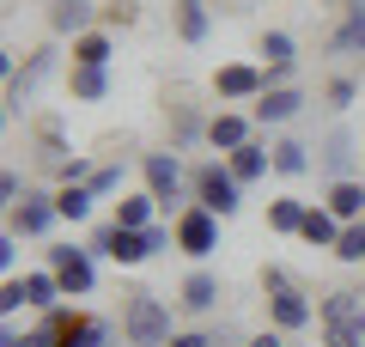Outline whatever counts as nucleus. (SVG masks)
Here are the masks:
<instances>
[{
  "instance_id": "31",
  "label": "nucleus",
  "mask_w": 365,
  "mask_h": 347,
  "mask_svg": "<svg viewBox=\"0 0 365 347\" xmlns=\"http://www.w3.org/2000/svg\"><path fill=\"white\" fill-rule=\"evenodd\" d=\"M122 183H128V165H122V159H104V165L91 171V183H86V189L98 195V201H110V195H122Z\"/></svg>"
},
{
  "instance_id": "36",
  "label": "nucleus",
  "mask_w": 365,
  "mask_h": 347,
  "mask_svg": "<svg viewBox=\"0 0 365 347\" xmlns=\"http://www.w3.org/2000/svg\"><path fill=\"white\" fill-rule=\"evenodd\" d=\"M317 341L323 347H365L359 323H317Z\"/></svg>"
},
{
  "instance_id": "40",
  "label": "nucleus",
  "mask_w": 365,
  "mask_h": 347,
  "mask_svg": "<svg viewBox=\"0 0 365 347\" xmlns=\"http://www.w3.org/2000/svg\"><path fill=\"white\" fill-rule=\"evenodd\" d=\"M19 244H25L19 231H0V281H6V274H19Z\"/></svg>"
},
{
  "instance_id": "4",
  "label": "nucleus",
  "mask_w": 365,
  "mask_h": 347,
  "mask_svg": "<svg viewBox=\"0 0 365 347\" xmlns=\"http://www.w3.org/2000/svg\"><path fill=\"white\" fill-rule=\"evenodd\" d=\"M55 74H61V37L37 43V49L25 55V67L6 74V122H19V116L31 110V91H37L43 79H55Z\"/></svg>"
},
{
  "instance_id": "6",
  "label": "nucleus",
  "mask_w": 365,
  "mask_h": 347,
  "mask_svg": "<svg viewBox=\"0 0 365 347\" xmlns=\"http://www.w3.org/2000/svg\"><path fill=\"white\" fill-rule=\"evenodd\" d=\"M43 268H55V281H61L67 298H91L98 293V256H91L86 244H49L43 250Z\"/></svg>"
},
{
  "instance_id": "35",
  "label": "nucleus",
  "mask_w": 365,
  "mask_h": 347,
  "mask_svg": "<svg viewBox=\"0 0 365 347\" xmlns=\"http://www.w3.org/2000/svg\"><path fill=\"white\" fill-rule=\"evenodd\" d=\"M19 311H31V298H25V274H6V281H0V317L13 323Z\"/></svg>"
},
{
  "instance_id": "5",
  "label": "nucleus",
  "mask_w": 365,
  "mask_h": 347,
  "mask_svg": "<svg viewBox=\"0 0 365 347\" xmlns=\"http://www.w3.org/2000/svg\"><path fill=\"white\" fill-rule=\"evenodd\" d=\"M86 250H91L98 262H116V268H140V262H153L146 231H122L116 219H98V226L86 231Z\"/></svg>"
},
{
  "instance_id": "12",
  "label": "nucleus",
  "mask_w": 365,
  "mask_h": 347,
  "mask_svg": "<svg viewBox=\"0 0 365 347\" xmlns=\"http://www.w3.org/2000/svg\"><path fill=\"white\" fill-rule=\"evenodd\" d=\"M304 86H274V91H262L256 104H250V116H256V129L268 134V129H292V122H299L304 116Z\"/></svg>"
},
{
  "instance_id": "28",
  "label": "nucleus",
  "mask_w": 365,
  "mask_h": 347,
  "mask_svg": "<svg viewBox=\"0 0 365 347\" xmlns=\"http://www.w3.org/2000/svg\"><path fill=\"white\" fill-rule=\"evenodd\" d=\"M304 213H311V201H299V195H274V201H268V231H274V238H299Z\"/></svg>"
},
{
  "instance_id": "38",
  "label": "nucleus",
  "mask_w": 365,
  "mask_h": 347,
  "mask_svg": "<svg viewBox=\"0 0 365 347\" xmlns=\"http://www.w3.org/2000/svg\"><path fill=\"white\" fill-rule=\"evenodd\" d=\"M287 286H299L287 262H262V298H268V293H287Z\"/></svg>"
},
{
  "instance_id": "25",
  "label": "nucleus",
  "mask_w": 365,
  "mask_h": 347,
  "mask_svg": "<svg viewBox=\"0 0 365 347\" xmlns=\"http://www.w3.org/2000/svg\"><path fill=\"white\" fill-rule=\"evenodd\" d=\"M177 37L189 43V49L213 37V6L207 0H177Z\"/></svg>"
},
{
  "instance_id": "22",
  "label": "nucleus",
  "mask_w": 365,
  "mask_h": 347,
  "mask_svg": "<svg viewBox=\"0 0 365 347\" xmlns=\"http://www.w3.org/2000/svg\"><path fill=\"white\" fill-rule=\"evenodd\" d=\"M110 91H116L110 67H73V61H67V98H73V104H104Z\"/></svg>"
},
{
  "instance_id": "15",
  "label": "nucleus",
  "mask_w": 365,
  "mask_h": 347,
  "mask_svg": "<svg viewBox=\"0 0 365 347\" xmlns=\"http://www.w3.org/2000/svg\"><path fill=\"white\" fill-rule=\"evenodd\" d=\"M165 122H170V146H177V153H189V146H207V122L213 116L201 110V104H165Z\"/></svg>"
},
{
  "instance_id": "9",
  "label": "nucleus",
  "mask_w": 365,
  "mask_h": 347,
  "mask_svg": "<svg viewBox=\"0 0 365 347\" xmlns=\"http://www.w3.org/2000/svg\"><path fill=\"white\" fill-rule=\"evenodd\" d=\"M262 91H268V74H262V61H220L213 67V98L220 104H256Z\"/></svg>"
},
{
  "instance_id": "21",
  "label": "nucleus",
  "mask_w": 365,
  "mask_h": 347,
  "mask_svg": "<svg viewBox=\"0 0 365 347\" xmlns=\"http://www.w3.org/2000/svg\"><path fill=\"white\" fill-rule=\"evenodd\" d=\"M110 219H116L122 231H146V226H158L165 213H158V195H153V189H128V195L116 201V213H110Z\"/></svg>"
},
{
  "instance_id": "26",
  "label": "nucleus",
  "mask_w": 365,
  "mask_h": 347,
  "mask_svg": "<svg viewBox=\"0 0 365 347\" xmlns=\"http://www.w3.org/2000/svg\"><path fill=\"white\" fill-rule=\"evenodd\" d=\"M335 238H341V219L329 213L323 201H311V213H304V226H299V244H311V250H335Z\"/></svg>"
},
{
  "instance_id": "3",
  "label": "nucleus",
  "mask_w": 365,
  "mask_h": 347,
  "mask_svg": "<svg viewBox=\"0 0 365 347\" xmlns=\"http://www.w3.org/2000/svg\"><path fill=\"white\" fill-rule=\"evenodd\" d=\"M189 189H195V201L207 207V213H220V219H232L237 207H244V183L232 177V165H225L220 153H207V159L189 165Z\"/></svg>"
},
{
  "instance_id": "7",
  "label": "nucleus",
  "mask_w": 365,
  "mask_h": 347,
  "mask_svg": "<svg viewBox=\"0 0 365 347\" xmlns=\"http://www.w3.org/2000/svg\"><path fill=\"white\" fill-rule=\"evenodd\" d=\"M170 226H177V250H182L189 262L220 256V226H225V219H220V213H207L201 201H189L177 219H170Z\"/></svg>"
},
{
  "instance_id": "1",
  "label": "nucleus",
  "mask_w": 365,
  "mask_h": 347,
  "mask_svg": "<svg viewBox=\"0 0 365 347\" xmlns=\"http://www.w3.org/2000/svg\"><path fill=\"white\" fill-rule=\"evenodd\" d=\"M140 189L158 195V213L177 219L182 207L195 201V189H189V165H182L177 146H158V153H140Z\"/></svg>"
},
{
  "instance_id": "34",
  "label": "nucleus",
  "mask_w": 365,
  "mask_h": 347,
  "mask_svg": "<svg viewBox=\"0 0 365 347\" xmlns=\"http://www.w3.org/2000/svg\"><path fill=\"white\" fill-rule=\"evenodd\" d=\"M256 55L262 61H299V43H292V31H262V43H256Z\"/></svg>"
},
{
  "instance_id": "42",
  "label": "nucleus",
  "mask_w": 365,
  "mask_h": 347,
  "mask_svg": "<svg viewBox=\"0 0 365 347\" xmlns=\"http://www.w3.org/2000/svg\"><path fill=\"white\" fill-rule=\"evenodd\" d=\"M213 347H250V335H237L232 323H220V329H213Z\"/></svg>"
},
{
  "instance_id": "17",
  "label": "nucleus",
  "mask_w": 365,
  "mask_h": 347,
  "mask_svg": "<svg viewBox=\"0 0 365 347\" xmlns=\"http://www.w3.org/2000/svg\"><path fill=\"white\" fill-rule=\"evenodd\" d=\"M317 171V146L311 141H299V134H280L274 141V177L280 183H299V177H311Z\"/></svg>"
},
{
  "instance_id": "43",
  "label": "nucleus",
  "mask_w": 365,
  "mask_h": 347,
  "mask_svg": "<svg viewBox=\"0 0 365 347\" xmlns=\"http://www.w3.org/2000/svg\"><path fill=\"white\" fill-rule=\"evenodd\" d=\"M250 347H292V335H280V329H256V335H250Z\"/></svg>"
},
{
  "instance_id": "8",
  "label": "nucleus",
  "mask_w": 365,
  "mask_h": 347,
  "mask_svg": "<svg viewBox=\"0 0 365 347\" xmlns=\"http://www.w3.org/2000/svg\"><path fill=\"white\" fill-rule=\"evenodd\" d=\"M359 165H365V141L353 129H329L323 141H317V171H323V183H341V177H359Z\"/></svg>"
},
{
  "instance_id": "14",
  "label": "nucleus",
  "mask_w": 365,
  "mask_h": 347,
  "mask_svg": "<svg viewBox=\"0 0 365 347\" xmlns=\"http://www.w3.org/2000/svg\"><path fill=\"white\" fill-rule=\"evenodd\" d=\"M98 0H49V37H61V43H73V37H86V31H98Z\"/></svg>"
},
{
  "instance_id": "13",
  "label": "nucleus",
  "mask_w": 365,
  "mask_h": 347,
  "mask_svg": "<svg viewBox=\"0 0 365 347\" xmlns=\"http://www.w3.org/2000/svg\"><path fill=\"white\" fill-rule=\"evenodd\" d=\"M256 116H250V110H232V104H220V110H213V122H207V153H237V146H250V141H256Z\"/></svg>"
},
{
  "instance_id": "24",
  "label": "nucleus",
  "mask_w": 365,
  "mask_h": 347,
  "mask_svg": "<svg viewBox=\"0 0 365 347\" xmlns=\"http://www.w3.org/2000/svg\"><path fill=\"white\" fill-rule=\"evenodd\" d=\"M61 347H116V323L98 311H79V323L61 335Z\"/></svg>"
},
{
  "instance_id": "37",
  "label": "nucleus",
  "mask_w": 365,
  "mask_h": 347,
  "mask_svg": "<svg viewBox=\"0 0 365 347\" xmlns=\"http://www.w3.org/2000/svg\"><path fill=\"white\" fill-rule=\"evenodd\" d=\"M134 19H140V6H134V0H110L104 13H98V25H104V31H128Z\"/></svg>"
},
{
  "instance_id": "39",
  "label": "nucleus",
  "mask_w": 365,
  "mask_h": 347,
  "mask_svg": "<svg viewBox=\"0 0 365 347\" xmlns=\"http://www.w3.org/2000/svg\"><path fill=\"white\" fill-rule=\"evenodd\" d=\"M25 195H31V183L19 177V165H6V171H0V201H6V207H19Z\"/></svg>"
},
{
  "instance_id": "20",
  "label": "nucleus",
  "mask_w": 365,
  "mask_h": 347,
  "mask_svg": "<svg viewBox=\"0 0 365 347\" xmlns=\"http://www.w3.org/2000/svg\"><path fill=\"white\" fill-rule=\"evenodd\" d=\"M329 55H365V0H347L329 31Z\"/></svg>"
},
{
  "instance_id": "33",
  "label": "nucleus",
  "mask_w": 365,
  "mask_h": 347,
  "mask_svg": "<svg viewBox=\"0 0 365 347\" xmlns=\"http://www.w3.org/2000/svg\"><path fill=\"white\" fill-rule=\"evenodd\" d=\"M323 104H329L335 116H347L353 104H359V79H353V74H335V79L323 86Z\"/></svg>"
},
{
  "instance_id": "45",
  "label": "nucleus",
  "mask_w": 365,
  "mask_h": 347,
  "mask_svg": "<svg viewBox=\"0 0 365 347\" xmlns=\"http://www.w3.org/2000/svg\"><path fill=\"white\" fill-rule=\"evenodd\" d=\"M359 293H365V286H359Z\"/></svg>"
},
{
  "instance_id": "23",
  "label": "nucleus",
  "mask_w": 365,
  "mask_h": 347,
  "mask_svg": "<svg viewBox=\"0 0 365 347\" xmlns=\"http://www.w3.org/2000/svg\"><path fill=\"white\" fill-rule=\"evenodd\" d=\"M67 55H73V67H110L116 61V31H86V37H73L67 43Z\"/></svg>"
},
{
  "instance_id": "10",
  "label": "nucleus",
  "mask_w": 365,
  "mask_h": 347,
  "mask_svg": "<svg viewBox=\"0 0 365 347\" xmlns=\"http://www.w3.org/2000/svg\"><path fill=\"white\" fill-rule=\"evenodd\" d=\"M61 226V213H55V189H31L19 207H6V231H19V238H49V231Z\"/></svg>"
},
{
  "instance_id": "32",
  "label": "nucleus",
  "mask_w": 365,
  "mask_h": 347,
  "mask_svg": "<svg viewBox=\"0 0 365 347\" xmlns=\"http://www.w3.org/2000/svg\"><path fill=\"white\" fill-rule=\"evenodd\" d=\"M329 256L347 262V268H365V219H359V226H341V238H335Z\"/></svg>"
},
{
  "instance_id": "29",
  "label": "nucleus",
  "mask_w": 365,
  "mask_h": 347,
  "mask_svg": "<svg viewBox=\"0 0 365 347\" xmlns=\"http://www.w3.org/2000/svg\"><path fill=\"white\" fill-rule=\"evenodd\" d=\"M91 207H98V195H91L86 183H61V189H55V213H61V226H86Z\"/></svg>"
},
{
  "instance_id": "16",
  "label": "nucleus",
  "mask_w": 365,
  "mask_h": 347,
  "mask_svg": "<svg viewBox=\"0 0 365 347\" xmlns=\"http://www.w3.org/2000/svg\"><path fill=\"white\" fill-rule=\"evenodd\" d=\"M225 165H232V177L244 183V189H256V183H268L274 177V141H250V146H237V153H225Z\"/></svg>"
},
{
  "instance_id": "19",
  "label": "nucleus",
  "mask_w": 365,
  "mask_h": 347,
  "mask_svg": "<svg viewBox=\"0 0 365 347\" xmlns=\"http://www.w3.org/2000/svg\"><path fill=\"white\" fill-rule=\"evenodd\" d=\"M323 207L341 219V226H359V219H365V177H341V183H323Z\"/></svg>"
},
{
  "instance_id": "30",
  "label": "nucleus",
  "mask_w": 365,
  "mask_h": 347,
  "mask_svg": "<svg viewBox=\"0 0 365 347\" xmlns=\"http://www.w3.org/2000/svg\"><path fill=\"white\" fill-rule=\"evenodd\" d=\"M0 347H61V329H55L49 317H43V323H31V329H13V323H6Z\"/></svg>"
},
{
  "instance_id": "2",
  "label": "nucleus",
  "mask_w": 365,
  "mask_h": 347,
  "mask_svg": "<svg viewBox=\"0 0 365 347\" xmlns=\"http://www.w3.org/2000/svg\"><path fill=\"white\" fill-rule=\"evenodd\" d=\"M170 335H177L170 305L158 293H146V286H134V293L122 298V341L128 347H170Z\"/></svg>"
},
{
  "instance_id": "27",
  "label": "nucleus",
  "mask_w": 365,
  "mask_h": 347,
  "mask_svg": "<svg viewBox=\"0 0 365 347\" xmlns=\"http://www.w3.org/2000/svg\"><path fill=\"white\" fill-rule=\"evenodd\" d=\"M365 311V293H353V286H335V293L317 298V323H359Z\"/></svg>"
},
{
  "instance_id": "44",
  "label": "nucleus",
  "mask_w": 365,
  "mask_h": 347,
  "mask_svg": "<svg viewBox=\"0 0 365 347\" xmlns=\"http://www.w3.org/2000/svg\"><path fill=\"white\" fill-rule=\"evenodd\" d=\"M359 335H365V311H359Z\"/></svg>"
},
{
  "instance_id": "11",
  "label": "nucleus",
  "mask_w": 365,
  "mask_h": 347,
  "mask_svg": "<svg viewBox=\"0 0 365 347\" xmlns=\"http://www.w3.org/2000/svg\"><path fill=\"white\" fill-rule=\"evenodd\" d=\"M262 305H268V329H280V335H304V329L317 323V298L304 293V286H287V293H268Z\"/></svg>"
},
{
  "instance_id": "18",
  "label": "nucleus",
  "mask_w": 365,
  "mask_h": 347,
  "mask_svg": "<svg viewBox=\"0 0 365 347\" xmlns=\"http://www.w3.org/2000/svg\"><path fill=\"white\" fill-rule=\"evenodd\" d=\"M220 298L225 293H220V274H213V268H189V274H182V286H177V305L189 311V317H207Z\"/></svg>"
},
{
  "instance_id": "41",
  "label": "nucleus",
  "mask_w": 365,
  "mask_h": 347,
  "mask_svg": "<svg viewBox=\"0 0 365 347\" xmlns=\"http://www.w3.org/2000/svg\"><path fill=\"white\" fill-rule=\"evenodd\" d=\"M170 347H213V329H177Z\"/></svg>"
}]
</instances>
